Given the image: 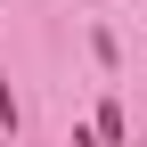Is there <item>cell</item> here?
<instances>
[{
    "label": "cell",
    "mask_w": 147,
    "mask_h": 147,
    "mask_svg": "<svg viewBox=\"0 0 147 147\" xmlns=\"http://www.w3.org/2000/svg\"><path fill=\"white\" fill-rule=\"evenodd\" d=\"M0 123H16V98H8V74H0Z\"/></svg>",
    "instance_id": "obj_1"
}]
</instances>
